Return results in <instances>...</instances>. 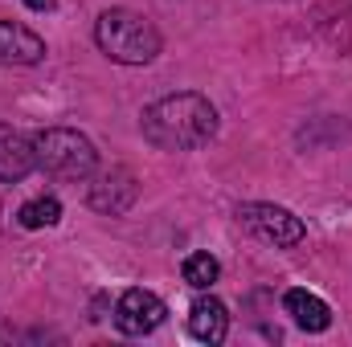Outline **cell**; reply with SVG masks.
<instances>
[{"instance_id":"6da1fadb","label":"cell","mask_w":352,"mask_h":347,"mask_svg":"<svg viewBox=\"0 0 352 347\" xmlns=\"http://www.w3.org/2000/svg\"><path fill=\"white\" fill-rule=\"evenodd\" d=\"M140 127H144V139L160 152H192L217 135V110L205 94L180 90V94L156 98L144 110Z\"/></svg>"},{"instance_id":"7a4b0ae2","label":"cell","mask_w":352,"mask_h":347,"mask_svg":"<svg viewBox=\"0 0 352 347\" xmlns=\"http://www.w3.org/2000/svg\"><path fill=\"white\" fill-rule=\"evenodd\" d=\"M94 41L119 66H148V62H156V53L164 45L160 29L135 8H107L94 21Z\"/></svg>"},{"instance_id":"3957f363","label":"cell","mask_w":352,"mask_h":347,"mask_svg":"<svg viewBox=\"0 0 352 347\" xmlns=\"http://www.w3.org/2000/svg\"><path fill=\"white\" fill-rule=\"evenodd\" d=\"M33 156H37V168L54 180H87L98 168V152L82 131H70V127H50V131H37L33 135Z\"/></svg>"},{"instance_id":"277c9868","label":"cell","mask_w":352,"mask_h":347,"mask_svg":"<svg viewBox=\"0 0 352 347\" xmlns=\"http://www.w3.org/2000/svg\"><path fill=\"white\" fill-rule=\"evenodd\" d=\"M238 221H242L254 237L270 241L274 250H291V246H299L303 233H307L303 221H299L291 208H283V204H263V200L242 204V208H238Z\"/></svg>"},{"instance_id":"5b68a950","label":"cell","mask_w":352,"mask_h":347,"mask_svg":"<svg viewBox=\"0 0 352 347\" xmlns=\"http://www.w3.org/2000/svg\"><path fill=\"white\" fill-rule=\"evenodd\" d=\"M164 315H168L164 298L135 286V290H127V294L119 298V307H115V327H119L123 335H148V331H156V327L164 323Z\"/></svg>"},{"instance_id":"8992f818","label":"cell","mask_w":352,"mask_h":347,"mask_svg":"<svg viewBox=\"0 0 352 347\" xmlns=\"http://www.w3.org/2000/svg\"><path fill=\"white\" fill-rule=\"evenodd\" d=\"M140 196V184L131 168H111L90 184V208L94 213H107V217H123Z\"/></svg>"},{"instance_id":"52a82bcc","label":"cell","mask_w":352,"mask_h":347,"mask_svg":"<svg viewBox=\"0 0 352 347\" xmlns=\"http://www.w3.org/2000/svg\"><path fill=\"white\" fill-rule=\"evenodd\" d=\"M37 168V156H33V139L21 135L12 123L0 119V180L4 184H16Z\"/></svg>"},{"instance_id":"ba28073f","label":"cell","mask_w":352,"mask_h":347,"mask_svg":"<svg viewBox=\"0 0 352 347\" xmlns=\"http://www.w3.org/2000/svg\"><path fill=\"white\" fill-rule=\"evenodd\" d=\"M45 58V41L16 25V21H0V66H37Z\"/></svg>"},{"instance_id":"9c48e42d","label":"cell","mask_w":352,"mask_h":347,"mask_svg":"<svg viewBox=\"0 0 352 347\" xmlns=\"http://www.w3.org/2000/svg\"><path fill=\"white\" fill-rule=\"evenodd\" d=\"M230 331V311L221 298H197L192 311H188V335L201 339V344H221Z\"/></svg>"},{"instance_id":"30bf717a","label":"cell","mask_w":352,"mask_h":347,"mask_svg":"<svg viewBox=\"0 0 352 347\" xmlns=\"http://www.w3.org/2000/svg\"><path fill=\"white\" fill-rule=\"evenodd\" d=\"M283 307H287V315L295 319V327H303V331H328V327H332V311H328V302L316 298L311 290H287Z\"/></svg>"},{"instance_id":"8fae6325","label":"cell","mask_w":352,"mask_h":347,"mask_svg":"<svg viewBox=\"0 0 352 347\" xmlns=\"http://www.w3.org/2000/svg\"><path fill=\"white\" fill-rule=\"evenodd\" d=\"M16 221H21L25 229H50V225L62 221V204H58V196H37V200L21 204Z\"/></svg>"},{"instance_id":"7c38bea8","label":"cell","mask_w":352,"mask_h":347,"mask_svg":"<svg viewBox=\"0 0 352 347\" xmlns=\"http://www.w3.org/2000/svg\"><path fill=\"white\" fill-rule=\"evenodd\" d=\"M180 274H184V282L192 286V290H209L213 282H217V274H221V265L213 254H188L184 265H180Z\"/></svg>"},{"instance_id":"4fadbf2b","label":"cell","mask_w":352,"mask_h":347,"mask_svg":"<svg viewBox=\"0 0 352 347\" xmlns=\"http://www.w3.org/2000/svg\"><path fill=\"white\" fill-rule=\"evenodd\" d=\"M25 4H29V8H33V12H50V8H54V4H58V0H25Z\"/></svg>"}]
</instances>
